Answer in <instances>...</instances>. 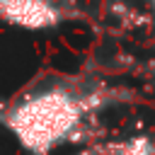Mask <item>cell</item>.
<instances>
[{
	"label": "cell",
	"instance_id": "cell-3",
	"mask_svg": "<svg viewBox=\"0 0 155 155\" xmlns=\"http://www.w3.org/2000/svg\"><path fill=\"white\" fill-rule=\"evenodd\" d=\"M107 155H155V138L148 133L128 136L114 143H104Z\"/></svg>",
	"mask_w": 155,
	"mask_h": 155
},
{
	"label": "cell",
	"instance_id": "cell-2",
	"mask_svg": "<svg viewBox=\"0 0 155 155\" xmlns=\"http://www.w3.org/2000/svg\"><path fill=\"white\" fill-rule=\"evenodd\" d=\"M78 15L73 0H0V24L24 31H51Z\"/></svg>",
	"mask_w": 155,
	"mask_h": 155
},
{
	"label": "cell",
	"instance_id": "cell-1",
	"mask_svg": "<svg viewBox=\"0 0 155 155\" xmlns=\"http://www.w3.org/2000/svg\"><path fill=\"white\" fill-rule=\"evenodd\" d=\"M116 99V90L85 78H44L17 97L0 99V133L12 136L27 155L82 140L102 109Z\"/></svg>",
	"mask_w": 155,
	"mask_h": 155
},
{
	"label": "cell",
	"instance_id": "cell-4",
	"mask_svg": "<svg viewBox=\"0 0 155 155\" xmlns=\"http://www.w3.org/2000/svg\"><path fill=\"white\" fill-rule=\"evenodd\" d=\"M148 5H150V7H153V10H155V0H148Z\"/></svg>",
	"mask_w": 155,
	"mask_h": 155
}]
</instances>
